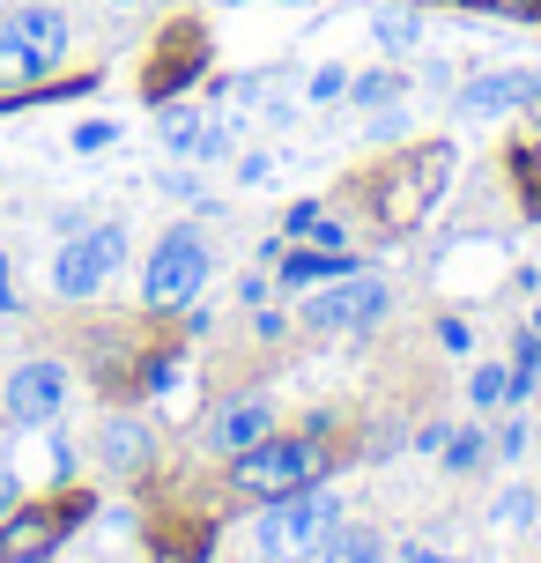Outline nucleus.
Instances as JSON below:
<instances>
[{"label": "nucleus", "mask_w": 541, "mask_h": 563, "mask_svg": "<svg viewBox=\"0 0 541 563\" xmlns=\"http://www.w3.org/2000/svg\"><path fill=\"white\" fill-rule=\"evenodd\" d=\"M519 104H541V75H527V67H505V75H483V82L460 89V112H519Z\"/></svg>", "instance_id": "obj_9"}, {"label": "nucleus", "mask_w": 541, "mask_h": 563, "mask_svg": "<svg viewBox=\"0 0 541 563\" xmlns=\"http://www.w3.org/2000/svg\"><path fill=\"white\" fill-rule=\"evenodd\" d=\"M497 452L519 460V452H527V422H505V430H497Z\"/></svg>", "instance_id": "obj_24"}, {"label": "nucleus", "mask_w": 541, "mask_h": 563, "mask_svg": "<svg viewBox=\"0 0 541 563\" xmlns=\"http://www.w3.org/2000/svg\"><path fill=\"white\" fill-rule=\"evenodd\" d=\"M497 511H505V519H534V489H505V505H497Z\"/></svg>", "instance_id": "obj_25"}, {"label": "nucleus", "mask_w": 541, "mask_h": 563, "mask_svg": "<svg viewBox=\"0 0 541 563\" xmlns=\"http://www.w3.org/2000/svg\"><path fill=\"white\" fill-rule=\"evenodd\" d=\"M267 430H275L267 400H260V394H245V400H230L223 416L208 422V445H216V452H245V445H260Z\"/></svg>", "instance_id": "obj_11"}, {"label": "nucleus", "mask_w": 541, "mask_h": 563, "mask_svg": "<svg viewBox=\"0 0 541 563\" xmlns=\"http://www.w3.org/2000/svg\"><path fill=\"white\" fill-rule=\"evenodd\" d=\"M119 260H126V230H119V223H97V230L67 238V245L53 253V289L67 297V305H82V297H97V289L112 282Z\"/></svg>", "instance_id": "obj_6"}, {"label": "nucleus", "mask_w": 541, "mask_h": 563, "mask_svg": "<svg viewBox=\"0 0 541 563\" xmlns=\"http://www.w3.org/2000/svg\"><path fill=\"white\" fill-rule=\"evenodd\" d=\"M378 37H386V45H416V15H386Z\"/></svg>", "instance_id": "obj_23"}, {"label": "nucleus", "mask_w": 541, "mask_h": 563, "mask_svg": "<svg viewBox=\"0 0 541 563\" xmlns=\"http://www.w3.org/2000/svg\"><path fill=\"white\" fill-rule=\"evenodd\" d=\"M386 282L378 275H334L319 282V297L305 305V319H312L319 334H356V327H371V319H386Z\"/></svg>", "instance_id": "obj_7"}, {"label": "nucleus", "mask_w": 541, "mask_h": 563, "mask_svg": "<svg viewBox=\"0 0 541 563\" xmlns=\"http://www.w3.org/2000/svg\"><path fill=\"white\" fill-rule=\"evenodd\" d=\"M327 475V445L319 438H260V445L230 452V482L245 489V497H289V489H312Z\"/></svg>", "instance_id": "obj_1"}, {"label": "nucleus", "mask_w": 541, "mask_h": 563, "mask_svg": "<svg viewBox=\"0 0 541 563\" xmlns=\"http://www.w3.org/2000/svg\"><path fill=\"white\" fill-rule=\"evenodd\" d=\"M200 59H208V37H200L194 23H178L172 37H164V53H156V75H148V89H156V97H164V89H178V82L200 67Z\"/></svg>", "instance_id": "obj_12"}, {"label": "nucleus", "mask_w": 541, "mask_h": 563, "mask_svg": "<svg viewBox=\"0 0 541 563\" xmlns=\"http://www.w3.org/2000/svg\"><path fill=\"white\" fill-rule=\"evenodd\" d=\"M349 97H364V104H394L400 75H364V82H349Z\"/></svg>", "instance_id": "obj_20"}, {"label": "nucleus", "mask_w": 541, "mask_h": 563, "mask_svg": "<svg viewBox=\"0 0 541 563\" xmlns=\"http://www.w3.org/2000/svg\"><path fill=\"white\" fill-rule=\"evenodd\" d=\"M386 549H378V534L371 527H334V534L319 541V563H378Z\"/></svg>", "instance_id": "obj_14"}, {"label": "nucleus", "mask_w": 541, "mask_h": 563, "mask_svg": "<svg viewBox=\"0 0 541 563\" xmlns=\"http://www.w3.org/2000/svg\"><path fill=\"white\" fill-rule=\"evenodd\" d=\"M0 311H15V282H8V260H0Z\"/></svg>", "instance_id": "obj_30"}, {"label": "nucleus", "mask_w": 541, "mask_h": 563, "mask_svg": "<svg viewBox=\"0 0 541 563\" xmlns=\"http://www.w3.org/2000/svg\"><path fill=\"white\" fill-rule=\"evenodd\" d=\"M334 275H356V260H349L342 245H319V253L283 260V282H289V289H305V282H334Z\"/></svg>", "instance_id": "obj_13"}, {"label": "nucleus", "mask_w": 541, "mask_h": 563, "mask_svg": "<svg viewBox=\"0 0 541 563\" xmlns=\"http://www.w3.org/2000/svg\"><path fill=\"white\" fill-rule=\"evenodd\" d=\"M23 505V482H15V467H0V519Z\"/></svg>", "instance_id": "obj_27"}, {"label": "nucleus", "mask_w": 541, "mask_h": 563, "mask_svg": "<svg viewBox=\"0 0 541 563\" xmlns=\"http://www.w3.org/2000/svg\"><path fill=\"white\" fill-rule=\"evenodd\" d=\"M534 394H541V371H534Z\"/></svg>", "instance_id": "obj_31"}, {"label": "nucleus", "mask_w": 541, "mask_h": 563, "mask_svg": "<svg viewBox=\"0 0 541 563\" xmlns=\"http://www.w3.org/2000/svg\"><path fill=\"white\" fill-rule=\"evenodd\" d=\"M37 75H45V67H37V59H30L23 45H15V37L0 30V97H8V89H30Z\"/></svg>", "instance_id": "obj_15"}, {"label": "nucleus", "mask_w": 541, "mask_h": 563, "mask_svg": "<svg viewBox=\"0 0 541 563\" xmlns=\"http://www.w3.org/2000/svg\"><path fill=\"white\" fill-rule=\"evenodd\" d=\"M0 408H8V422H23V430L53 422L59 408H67V371L45 364V356L15 364V371H8V394H0Z\"/></svg>", "instance_id": "obj_8"}, {"label": "nucleus", "mask_w": 541, "mask_h": 563, "mask_svg": "<svg viewBox=\"0 0 541 563\" xmlns=\"http://www.w3.org/2000/svg\"><path fill=\"white\" fill-rule=\"evenodd\" d=\"M89 519V497H59V505H15L0 519V563H45L59 541Z\"/></svg>", "instance_id": "obj_5"}, {"label": "nucleus", "mask_w": 541, "mask_h": 563, "mask_svg": "<svg viewBox=\"0 0 541 563\" xmlns=\"http://www.w3.org/2000/svg\"><path fill=\"white\" fill-rule=\"evenodd\" d=\"M200 282H208V245H200V230H164L156 238V253L142 267V305L148 311H178L200 297Z\"/></svg>", "instance_id": "obj_4"}, {"label": "nucleus", "mask_w": 541, "mask_h": 563, "mask_svg": "<svg viewBox=\"0 0 541 563\" xmlns=\"http://www.w3.org/2000/svg\"><path fill=\"white\" fill-rule=\"evenodd\" d=\"M156 563H208V527L200 534H164V556Z\"/></svg>", "instance_id": "obj_19"}, {"label": "nucleus", "mask_w": 541, "mask_h": 563, "mask_svg": "<svg viewBox=\"0 0 541 563\" xmlns=\"http://www.w3.org/2000/svg\"><path fill=\"white\" fill-rule=\"evenodd\" d=\"M483 8H505V15H541V0H483Z\"/></svg>", "instance_id": "obj_29"}, {"label": "nucleus", "mask_w": 541, "mask_h": 563, "mask_svg": "<svg viewBox=\"0 0 541 563\" xmlns=\"http://www.w3.org/2000/svg\"><path fill=\"white\" fill-rule=\"evenodd\" d=\"M512 170H519V194H527V208H541V141H527V148H519Z\"/></svg>", "instance_id": "obj_18"}, {"label": "nucleus", "mask_w": 541, "mask_h": 563, "mask_svg": "<svg viewBox=\"0 0 541 563\" xmlns=\"http://www.w3.org/2000/svg\"><path fill=\"white\" fill-rule=\"evenodd\" d=\"M0 30H8V37H15L37 67H53V59L67 53V15H59V8H15Z\"/></svg>", "instance_id": "obj_10"}, {"label": "nucleus", "mask_w": 541, "mask_h": 563, "mask_svg": "<svg viewBox=\"0 0 541 563\" xmlns=\"http://www.w3.org/2000/svg\"><path fill=\"white\" fill-rule=\"evenodd\" d=\"M467 394H475V408H497V400H512V371L483 364L475 378H467Z\"/></svg>", "instance_id": "obj_17"}, {"label": "nucleus", "mask_w": 541, "mask_h": 563, "mask_svg": "<svg viewBox=\"0 0 541 563\" xmlns=\"http://www.w3.org/2000/svg\"><path fill=\"white\" fill-rule=\"evenodd\" d=\"M445 452H453V467H467V460L483 452V438H475V430H453V445H445Z\"/></svg>", "instance_id": "obj_26"}, {"label": "nucleus", "mask_w": 541, "mask_h": 563, "mask_svg": "<svg viewBox=\"0 0 541 563\" xmlns=\"http://www.w3.org/2000/svg\"><path fill=\"white\" fill-rule=\"evenodd\" d=\"M334 497H319V489H289V497H275V505L260 511V556L267 563H305L319 556V541L334 534Z\"/></svg>", "instance_id": "obj_3"}, {"label": "nucleus", "mask_w": 541, "mask_h": 563, "mask_svg": "<svg viewBox=\"0 0 541 563\" xmlns=\"http://www.w3.org/2000/svg\"><path fill=\"white\" fill-rule=\"evenodd\" d=\"M104 460H112V467H142V460H148V430H134V422H112Z\"/></svg>", "instance_id": "obj_16"}, {"label": "nucleus", "mask_w": 541, "mask_h": 563, "mask_svg": "<svg viewBox=\"0 0 541 563\" xmlns=\"http://www.w3.org/2000/svg\"><path fill=\"white\" fill-rule=\"evenodd\" d=\"M400 563H453L445 549H430V541H416V549H400Z\"/></svg>", "instance_id": "obj_28"}, {"label": "nucleus", "mask_w": 541, "mask_h": 563, "mask_svg": "<svg viewBox=\"0 0 541 563\" xmlns=\"http://www.w3.org/2000/svg\"><path fill=\"white\" fill-rule=\"evenodd\" d=\"M445 178H453V156L445 148H408L386 178H378V200H371V216H378V230H416L423 223V208L438 194H445Z\"/></svg>", "instance_id": "obj_2"}, {"label": "nucleus", "mask_w": 541, "mask_h": 563, "mask_svg": "<svg viewBox=\"0 0 541 563\" xmlns=\"http://www.w3.org/2000/svg\"><path fill=\"white\" fill-rule=\"evenodd\" d=\"M112 141H119V126H112V119H89V126H75V148H82V156L112 148Z\"/></svg>", "instance_id": "obj_21"}, {"label": "nucleus", "mask_w": 541, "mask_h": 563, "mask_svg": "<svg viewBox=\"0 0 541 563\" xmlns=\"http://www.w3.org/2000/svg\"><path fill=\"white\" fill-rule=\"evenodd\" d=\"M342 89H349V75H342V67H319V75H312V97H319V104H334Z\"/></svg>", "instance_id": "obj_22"}]
</instances>
